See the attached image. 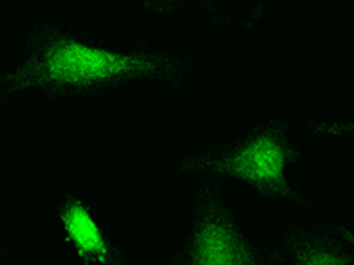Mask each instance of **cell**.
I'll use <instances>...</instances> for the list:
<instances>
[{"label": "cell", "mask_w": 354, "mask_h": 265, "mask_svg": "<svg viewBox=\"0 0 354 265\" xmlns=\"http://www.w3.org/2000/svg\"><path fill=\"white\" fill-rule=\"evenodd\" d=\"M186 75L185 64L170 53L103 48L59 27H46L28 41L17 64L0 72V105L27 92L64 99L140 78L183 81Z\"/></svg>", "instance_id": "cell-1"}, {"label": "cell", "mask_w": 354, "mask_h": 265, "mask_svg": "<svg viewBox=\"0 0 354 265\" xmlns=\"http://www.w3.org/2000/svg\"><path fill=\"white\" fill-rule=\"evenodd\" d=\"M301 156L298 132L287 121L270 119L238 137L211 144L170 165V170L192 179H214L246 186L259 197L305 204V195L290 182L289 170Z\"/></svg>", "instance_id": "cell-2"}, {"label": "cell", "mask_w": 354, "mask_h": 265, "mask_svg": "<svg viewBox=\"0 0 354 265\" xmlns=\"http://www.w3.org/2000/svg\"><path fill=\"white\" fill-rule=\"evenodd\" d=\"M185 232L165 265H280L277 249L250 226L214 179H194Z\"/></svg>", "instance_id": "cell-3"}, {"label": "cell", "mask_w": 354, "mask_h": 265, "mask_svg": "<svg viewBox=\"0 0 354 265\" xmlns=\"http://www.w3.org/2000/svg\"><path fill=\"white\" fill-rule=\"evenodd\" d=\"M50 216L66 265H112L122 251L80 181L61 179L50 186Z\"/></svg>", "instance_id": "cell-4"}, {"label": "cell", "mask_w": 354, "mask_h": 265, "mask_svg": "<svg viewBox=\"0 0 354 265\" xmlns=\"http://www.w3.org/2000/svg\"><path fill=\"white\" fill-rule=\"evenodd\" d=\"M278 237L287 265H354V242L346 226H306L278 221Z\"/></svg>", "instance_id": "cell-5"}, {"label": "cell", "mask_w": 354, "mask_h": 265, "mask_svg": "<svg viewBox=\"0 0 354 265\" xmlns=\"http://www.w3.org/2000/svg\"><path fill=\"white\" fill-rule=\"evenodd\" d=\"M144 2L149 6V9H153V11L165 12L170 11V9L179 8V6L194 4V2H213V0H144Z\"/></svg>", "instance_id": "cell-6"}, {"label": "cell", "mask_w": 354, "mask_h": 265, "mask_svg": "<svg viewBox=\"0 0 354 265\" xmlns=\"http://www.w3.org/2000/svg\"><path fill=\"white\" fill-rule=\"evenodd\" d=\"M0 265H15L11 251L8 248V242H6V239L2 235H0Z\"/></svg>", "instance_id": "cell-7"}, {"label": "cell", "mask_w": 354, "mask_h": 265, "mask_svg": "<svg viewBox=\"0 0 354 265\" xmlns=\"http://www.w3.org/2000/svg\"><path fill=\"white\" fill-rule=\"evenodd\" d=\"M112 265H129L128 258H126V255H124V251H121V253L117 255V258L113 260Z\"/></svg>", "instance_id": "cell-8"}, {"label": "cell", "mask_w": 354, "mask_h": 265, "mask_svg": "<svg viewBox=\"0 0 354 265\" xmlns=\"http://www.w3.org/2000/svg\"><path fill=\"white\" fill-rule=\"evenodd\" d=\"M335 131H354V124L342 126V128H335Z\"/></svg>", "instance_id": "cell-9"}, {"label": "cell", "mask_w": 354, "mask_h": 265, "mask_svg": "<svg viewBox=\"0 0 354 265\" xmlns=\"http://www.w3.org/2000/svg\"><path fill=\"white\" fill-rule=\"evenodd\" d=\"M351 239H353V242H354V232H351Z\"/></svg>", "instance_id": "cell-10"}]
</instances>
